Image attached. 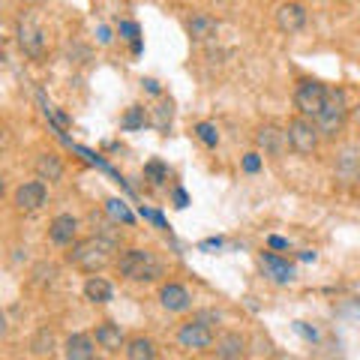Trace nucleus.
Wrapping results in <instances>:
<instances>
[{"label": "nucleus", "instance_id": "obj_24", "mask_svg": "<svg viewBox=\"0 0 360 360\" xmlns=\"http://www.w3.org/2000/svg\"><path fill=\"white\" fill-rule=\"evenodd\" d=\"M105 210H108L115 219H120V222H127V225L132 222V213H129V207L123 205L120 198H108V201H105Z\"/></svg>", "mask_w": 360, "mask_h": 360}, {"label": "nucleus", "instance_id": "obj_27", "mask_svg": "<svg viewBox=\"0 0 360 360\" xmlns=\"http://www.w3.org/2000/svg\"><path fill=\"white\" fill-rule=\"evenodd\" d=\"M144 172H148V174H150V180H153V184H156V186H160V184H162V180L168 177V168H165L162 162H148V168H144Z\"/></svg>", "mask_w": 360, "mask_h": 360}, {"label": "nucleus", "instance_id": "obj_12", "mask_svg": "<svg viewBox=\"0 0 360 360\" xmlns=\"http://www.w3.org/2000/svg\"><path fill=\"white\" fill-rule=\"evenodd\" d=\"M75 234H78V219L72 213H60V217H54L49 225V240L54 246H72Z\"/></svg>", "mask_w": 360, "mask_h": 360}, {"label": "nucleus", "instance_id": "obj_5", "mask_svg": "<svg viewBox=\"0 0 360 360\" xmlns=\"http://www.w3.org/2000/svg\"><path fill=\"white\" fill-rule=\"evenodd\" d=\"M328 94L330 87H324L319 82H300L295 90V108L300 111V117H319L321 108L328 105Z\"/></svg>", "mask_w": 360, "mask_h": 360}, {"label": "nucleus", "instance_id": "obj_26", "mask_svg": "<svg viewBox=\"0 0 360 360\" xmlns=\"http://www.w3.org/2000/svg\"><path fill=\"white\" fill-rule=\"evenodd\" d=\"M139 127H144V108H129V115L123 117V129H139Z\"/></svg>", "mask_w": 360, "mask_h": 360}, {"label": "nucleus", "instance_id": "obj_15", "mask_svg": "<svg viewBox=\"0 0 360 360\" xmlns=\"http://www.w3.org/2000/svg\"><path fill=\"white\" fill-rule=\"evenodd\" d=\"M258 264H262L264 276H270L274 283H291V279H295V267H291L285 258H276V255L264 252L262 258H258Z\"/></svg>", "mask_w": 360, "mask_h": 360}, {"label": "nucleus", "instance_id": "obj_25", "mask_svg": "<svg viewBox=\"0 0 360 360\" xmlns=\"http://www.w3.org/2000/svg\"><path fill=\"white\" fill-rule=\"evenodd\" d=\"M172 115H174L172 99H162L160 108H156V127H160V129H168V123H172Z\"/></svg>", "mask_w": 360, "mask_h": 360}, {"label": "nucleus", "instance_id": "obj_29", "mask_svg": "<svg viewBox=\"0 0 360 360\" xmlns=\"http://www.w3.org/2000/svg\"><path fill=\"white\" fill-rule=\"evenodd\" d=\"M258 168H262V156H258V153H246V156H243V172L255 174Z\"/></svg>", "mask_w": 360, "mask_h": 360}, {"label": "nucleus", "instance_id": "obj_19", "mask_svg": "<svg viewBox=\"0 0 360 360\" xmlns=\"http://www.w3.org/2000/svg\"><path fill=\"white\" fill-rule=\"evenodd\" d=\"M96 342H99V348H105V352H120V348H127V336H123L117 324L105 321L96 328Z\"/></svg>", "mask_w": 360, "mask_h": 360}, {"label": "nucleus", "instance_id": "obj_16", "mask_svg": "<svg viewBox=\"0 0 360 360\" xmlns=\"http://www.w3.org/2000/svg\"><path fill=\"white\" fill-rule=\"evenodd\" d=\"M33 168H37L39 180H49V184H60L63 180V160L58 153H39Z\"/></svg>", "mask_w": 360, "mask_h": 360}, {"label": "nucleus", "instance_id": "obj_30", "mask_svg": "<svg viewBox=\"0 0 360 360\" xmlns=\"http://www.w3.org/2000/svg\"><path fill=\"white\" fill-rule=\"evenodd\" d=\"M295 330H297V333H303V336H307V340H319V333H315V330H309V328H307V324H303V321H295Z\"/></svg>", "mask_w": 360, "mask_h": 360}, {"label": "nucleus", "instance_id": "obj_21", "mask_svg": "<svg viewBox=\"0 0 360 360\" xmlns=\"http://www.w3.org/2000/svg\"><path fill=\"white\" fill-rule=\"evenodd\" d=\"M127 360H156V342L150 336H135L127 342Z\"/></svg>", "mask_w": 360, "mask_h": 360}, {"label": "nucleus", "instance_id": "obj_17", "mask_svg": "<svg viewBox=\"0 0 360 360\" xmlns=\"http://www.w3.org/2000/svg\"><path fill=\"white\" fill-rule=\"evenodd\" d=\"M63 354L66 360H94V340L87 333H72L63 342Z\"/></svg>", "mask_w": 360, "mask_h": 360}, {"label": "nucleus", "instance_id": "obj_23", "mask_svg": "<svg viewBox=\"0 0 360 360\" xmlns=\"http://www.w3.org/2000/svg\"><path fill=\"white\" fill-rule=\"evenodd\" d=\"M195 135H198V139L207 144V148H217V144H219V129H217V123L201 120L198 127H195Z\"/></svg>", "mask_w": 360, "mask_h": 360}, {"label": "nucleus", "instance_id": "obj_13", "mask_svg": "<svg viewBox=\"0 0 360 360\" xmlns=\"http://www.w3.org/2000/svg\"><path fill=\"white\" fill-rule=\"evenodd\" d=\"M160 303L168 312H186L189 303H193V297H189V291L180 283H165L160 288Z\"/></svg>", "mask_w": 360, "mask_h": 360}, {"label": "nucleus", "instance_id": "obj_2", "mask_svg": "<svg viewBox=\"0 0 360 360\" xmlns=\"http://www.w3.org/2000/svg\"><path fill=\"white\" fill-rule=\"evenodd\" d=\"M117 270L132 283H150L162 276V264L150 250H123L117 258Z\"/></svg>", "mask_w": 360, "mask_h": 360}, {"label": "nucleus", "instance_id": "obj_3", "mask_svg": "<svg viewBox=\"0 0 360 360\" xmlns=\"http://www.w3.org/2000/svg\"><path fill=\"white\" fill-rule=\"evenodd\" d=\"M348 96L342 87H336L328 94V105L321 108V115L315 117V127H319V132L324 135V139H336L342 129H345V120H348Z\"/></svg>", "mask_w": 360, "mask_h": 360}, {"label": "nucleus", "instance_id": "obj_31", "mask_svg": "<svg viewBox=\"0 0 360 360\" xmlns=\"http://www.w3.org/2000/svg\"><path fill=\"white\" fill-rule=\"evenodd\" d=\"M267 243L274 246V250H288V240H285V238H270Z\"/></svg>", "mask_w": 360, "mask_h": 360}, {"label": "nucleus", "instance_id": "obj_8", "mask_svg": "<svg viewBox=\"0 0 360 360\" xmlns=\"http://www.w3.org/2000/svg\"><path fill=\"white\" fill-rule=\"evenodd\" d=\"M274 21H276V27L283 33H300L303 27H307L309 13H307V6H303L300 0H285V4L276 6Z\"/></svg>", "mask_w": 360, "mask_h": 360}, {"label": "nucleus", "instance_id": "obj_37", "mask_svg": "<svg viewBox=\"0 0 360 360\" xmlns=\"http://www.w3.org/2000/svg\"><path fill=\"white\" fill-rule=\"evenodd\" d=\"M94 360H103V357H94Z\"/></svg>", "mask_w": 360, "mask_h": 360}, {"label": "nucleus", "instance_id": "obj_20", "mask_svg": "<svg viewBox=\"0 0 360 360\" xmlns=\"http://www.w3.org/2000/svg\"><path fill=\"white\" fill-rule=\"evenodd\" d=\"M84 297L90 303H108L111 297H115V288H111L108 279L94 274V276H87V283H84Z\"/></svg>", "mask_w": 360, "mask_h": 360}, {"label": "nucleus", "instance_id": "obj_32", "mask_svg": "<svg viewBox=\"0 0 360 360\" xmlns=\"http://www.w3.org/2000/svg\"><path fill=\"white\" fill-rule=\"evenodd\" d=\"M219 246H222V240H219V238H210V240L201 243V250H219Z\"/></svg>", "mask_w": 360, "mask_h": 360}, {"label": "nucleus", "instance_id": "obj_35", "mask_svg": "<svg viewBox=\"0 0 360 360\" xmlns=\"http://www.w3.org/2000/svg\"><path fill=\"white\" fill-rule=\"evenodd\" d=\"M99 42H111V37H108V27H99Z\"/></svg>", "mask_w": 360, "mask_h": 360}, {"label": "nucleus", "instance_id": "obj_6", "mask_svg": "<svg viewBox=\"0 0 360 360\" xmlns=\"http://www.w3.org/2000/svg\"><path fill=\"white\" fill-rule=\"evenodd\" d=\"M15 42H18V49L25 51L27 58H33V60L45 58V33H42V27L33 18H18Z\"/></svg>", "mask_w": 360, "mask_h": 360}, {"label": "nucleus", "instance_id": "obj_18", "mask_svg": "<svg viewBox=\"0 0 360 360\" xmlns=\"http://www.w3.org/2000/svg\"><path fill=\"white\" fill-rule=\"evenodd\" d=\"M217 30H219V21L217 18H210V15H205V13H198V15H193L186 21V33L193 37L195 42H205V39H210V37H217Z\"/></svg>", "mask_w": 360, "mask_h": 360}, {"label": "nucleus", "instance_id": "obj_7", "mask_svg": "<svg viewBox=\"0 0 360 360\" xmlns=\"http://www.w3.org/2000/svg\"><path fill=\"white\" fill-rule=\"evenodd\" d=\"M333 177L340 184L352 186L360 180V144H342L333 160Z\"/></svg>", "mask_w": 360, "mask_h": 360}, {"label": "nucleus", "instance_id": "obj_10", "mask_svg": "<svg viewBox=\"0 0 360 360\" xmlns=\"http://www.w3.org/2000/svg\"><path fill=\"white\" fill-rule=\"evenodd\" d=\"M255 144H258V150H264L267 156H283L288 148V132L283 127H276V123H262V127L255 129Z\"/></svg>", "mask_w": 360, "mask_h": 360}, {"label": "nucleus", "instance_id": "obj_14", "mask_svg": "<svg viewBox=\"0 0 360 360\" xmlns=\"http://www.w3.org/2000/svg\"><path fill=\"white\" fill-rule=\"evenodd\" d=\"M246 354V336L243 333H222L217 340V360H243Z\"/></svg>", "mask_w": 360, "mask_h": 360}, {"label": "nucleus", "instance_id": "obj_22", "mask_svg": "<svg viewBox=\"0 0 360 360\" xmlns=\"http://www.w3.org/2000/svg\"><path fill=\"white\" fill-rule=\"evenodd\" d=\"M30 352L37 357H51L54 354V330L51 328H39L37 333H33V340H30Z\"/></svg>", "mask_w": 360, "mask_h": 360}, {"label": "nucleus", "instance_id": "obj_11", "mask_svg": "<svg viewBox=\"0 0 360 360\" xmlns=\"http://www.w3.org/2000/svg\"><path fill=\"white\" fill-rule=\"evenodd\" d=\"M45 198H49V189H45V180H27V184H21L18 189H15V195H13V201H15V207L18 210H39L42 205H45Z\"/></svg>", "mask_w": 360, "mask_h": 360}, {"label": "nucleus", "instance_id": "obj_33", "mask_svg": "<svg viewBox=\"0 0 360 360\" xmlns=\"http://www.w3.org/2000/svg\"><path fill=\"white\" fill-rule=\"evenodd\" d=\"M141 84H144V87H148V90H150V94H160V84H156V82H153V78H144V82H141Z\"/></svg>", "mask_w": 360, "mask_h": 360}, {"label": "nucleus", "instance_id": "obj_1", "mask_svg": "<svg viewBox=\"0 0 360 360\" xmlns=\"http://www.w3.org/2000/svg\"><path fill=\"white\" fill-rule=\"evenodd\" d=\"M117 252V240L115 238H103V234H94V238L75 240L72 252L66 255V262L75 264L84 274H99L103 267L111 264V258Z\"/></svg>", "mask_w": 360, "mask_h": 360}, {"label": "nucleus", "instance_id": "obj_34", "mask_svg": "<svg viewBox=\"0 0 360 360\" xmlns=\"http://www.w3.org/2000/svg\"><path fill=\"white\" fill-rule=\"evenodd\" d=\"M174 201H177V207H186V193H184V189H177V193H174Z\"/></svg>", "mask_w": 360, "mask_h": 360}, {"label": "nucleus", "instance_id": "obj_4", "mask_svg": "<svg viewBox=\"0 0 360 360\" xmlns=\"http://www.w3.org/2000/svg\"><path fill=\"white\" fill-rule=\"evenodd\" d=\"M288 148L300 153V156H312L315 150H319V141H321V132L319 127L309 120V117H295L288 123Z\"/></svg>", "mask_w": 360, "mask_h": 360}, {"label": "nucleus", "instance_id": "obj_36", "mask_svg": "<svg viewBox=\"0 0 360 360\" xmlns=\"http://www.w3.org/2000/svg\"><path fill=\"white\" fill-rule=\"evenodd\" d=\"M352 117H354V120H357V123H360V103H357V105H354V108H352Z\"/></svg>", "mask_w": 360, "mask_h": 360}, {"label": "nucleus", "instance_id": "obj_9", "mask_svg": "<svg viewBox=\"0 0 360 360\" xmlns=\"http://www.w3.org/2000/svg\"><path fill=\"white\" fill-rule=\"evenodd\" d=\"M177 342L184 348H193V352H207L213 345V330H210V324H205L201 319L186 321L184 328L177 330Z\"/></svg>", "mask_w": 360, "mask_h": 360}, {"label": "nucleus", "instance_id": "obj_28", "mask_svg": "<svg viewBox=\"0 0 360 360\" xmlns=\"http://www.w3.org/2000/svg\"><path fill=\"white\" fill-rule=\"evenodd\" d=\"M120 37H127V39H132V42H139L141 30H139V25H135V21H120Z\"/></svg>", "mask_w": 360, "mask_h": 360}]
</instances>
